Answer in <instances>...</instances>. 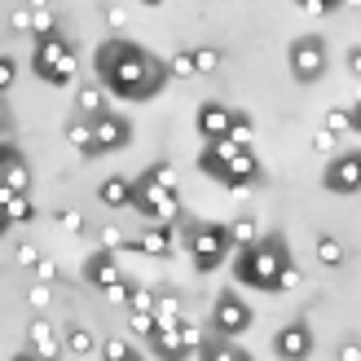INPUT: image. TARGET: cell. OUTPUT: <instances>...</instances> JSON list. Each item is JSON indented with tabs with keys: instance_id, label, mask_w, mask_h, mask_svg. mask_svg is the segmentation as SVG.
<instances>
[{
	"instance_id": "6",
	"label": "cell",
	"mask_w": 361,
	"mask_h": 361,
	"mask_svg": "<svg viewBox=\"0 0 361 361\" xmlns=\"http://www.w3.org/2000/svg\"><path fill=\"white\" fill-rule=\"evenodd\" d=\"M247 326H251V309H247V300H243V295H233V291H221V295H216V304H212V331H216V335L238 339Z\"/></svg>"
},
{
	"instance_id": "11",
	"label": "cell",
	"mask_w": 361,
	"mask_h": 361,
	"mask_svg": "<svg viewBox=\"0 0 361 361\" xmlns=\"http://www.w3.org/2000/svg\"><path fill=\"white\" fill-rule=\"evenodd\" d=\"M0 185L13 190V194H27L31 190V168H27V159L18 154V146L5 137L0 141Z\"/></svg>"
},
{
	"instance_id": "14",
	"label": "cell",
	"mask_w": 361,
	"mask_h": 361,
	"mask_svg": "<svg viewBox=\"0 0 361 361\" xmlns=\"http://www.w3.org/2000/svg\"><path fill=\"white\" fill-rule=\"evenodd\" d=\"M128 247L141 251V256H150V260H168L172 251H176V229L172 225H150L146 233H137Z\"/></svg>"
},
{
	"instance_id": "21",
	"label": "cell",
	"mask_w": 361,
	"mask_h": 361,
	"mask_svg": "<svg viewBox=\"0 0 361 361\" xmlns=\"http://www.w3.org/2000/svg\"><path fill=\"white\" fill-rule=\"evenodd\" d=\"M154 317H159V326H180L185 322V300H180L176 286H164L154 295Z\"/></svg>"
},
{
	"instance_id": "25",
	"label": "cell",
	"mask_w": 361,
	"mask_h": 361,
	"mask_svg": "<svg viewBox=\"0 0 361 361\" xmlns=\"http://www.w3.org/2000/svg\"><path fill=\"white\" fill-rule=\"evenodd\" d=\"M313 247H317V264H322V269H339V264L348 260V247L339 243L335 233H317Z\"/></svg>"
},
{
	"instance_id": "12",
	"label": "cell",
	"mask_w": 361,
	"mask_h": 361,
	"mask_svg": "<svg viewBox=\"0 0 361 361\" xmlns=\"http://www.w3.org/2000/svg\"><path fill=\"white\" fill-rule=\"evenodd\" d=\"M233 106H225V102H203L198 106V115H194V128H198V137L203 141H216V137H229V128H233Z\"/></svg>"
},
{
	"instance_id": "53",
	"label": "cell",
	"mask_w": 361,
	"mask_h": 361,
	"mask_svg": "<svg viewBox=\"0 0 361 361\" xmlns=\"http://www.w3.org/2000/svg\"><path fill=\"white\" fill-rule=\"evenodd\" d=\"M27 5H31V9H49V5H53V0H27Z\"/></svg>"
},
{
	"instance_id": "41",
	"label": "cell",
	"mask_w": 361,
	"mask_h": 361,
	"mask_svg": "<svg viewBox=\"0 0 361 361\" xmlns=\"http://www.w3.org/2000/svg\"><path fill=\"white\" fill-rule=\"evenodd\" d=\"M13 80H18V62L9 58V53H0V93H9Z\"/></svg>"
},
{
	"instance_id": "44",
	"label": "cell",
	"mask_w": 361,
	"mask_h": 361,
	"mask_svg": "<svg viewBox=\"0 0 361 361\" xmlns=\"http://www.w3.org/2000/svg\"><path fill=\"white\" fill-rule=\"evenodd\" d=\"M58 225H62L66 233H84V229H88V221H84L80 212H58Z\"/></svg>"
},
{
	"instance_id": "18",
	"label": "cell",
	"mask_w": 361,
	"mask_h": 361,
	"mask_svg": "<svg viewBox=\"0 0 361 361\" xmlns=\"http://www.w3.org/2000/svg\"><path fill=\"white\" fill-rule=\"evenodd\" d=\"M97 198H102L111 212L133 207V198H137V176H106L102 185H97Z\"/></svg>"
},
{
	"instance_id": "55",
	"label": "cell",
	"mask_w": 361,
	"mask_h": 361,
	"mask_svg": "<svg viewBox=\"0 0 361 361\" xmlns=\"http://www.w3.org/2000/svg\"><path fill=\"white\" fill-rule=\"evenodd\" d=\"M141 5H164V0H141Z\"/></svg>"
},
{
	"instance_id": "36",
	"label": "cell",
	"mask_w": 361,
	"mask_h": 361,
	"mask_svg": "<svg viewBox=\"0 0 361 361\" xmlns=\"http://www.w3.org/2000/svg\"><path fill=\"white\" fill-rule=\"evenodd\" d=\"M154 326H159V317H154V313H137V309H128V331H133L137 339H146Z\"/></svg>"
},
{
	"instance_id": "47",
	"label": "cell",
	"mask_w": 361,
	"mask_h": 361,
	"mask_svg": "<svg viewBox=\"0 0 361 361\" xmlns=\"http://www.w3.org/2000/svg\"><path fill=\"white\" fill-rule=\"evenodd\" d=\"M300 282H304V278H300V269H295V260H291V264L278 274V291H291V286H300Z\"/></svg>"
},
{
	"instance_id": "38",
	"label": "cell",
	"mask_w": 361,
	"mask_h": 361,
	"mask_svg": "<svg viewBox=\"0 0 361 361\" xmlns=\"http://www.w3.org/2000/svg\"><path fill=\"white\" fill-rule=\"evenodd\" d=\"M133 278H119L115 286H111V291H106V300H111V304H119V309H128V300H133Z\"/></svg>"
},
{
	"instance_id": "28",
	"label": "cell",
	"mask_w": 361,
	"mask_h": 361,
	"mask_svg": "<svg viewBox=\"0 0 361 361\" xmlns=\"http://www.w3.org/2000/svg\"><path fill=\"white\" fill-rule=\"evenodd\" d=\"M229 238H233V247H251V243L260 238L256 216H238V221H229Z\"/></svg>"
},
{
	"instance_id": "8",
	"label": "cell",
	"mask_w": 361,
	"mask_h": 361,
	"mask_svg": "<svg viewBox=\"0 0 361 361\" xmlns=\"http://www.w3.org/2000/svg\"><path fill=\"white\" fill-rule=\"evenodd\" d=\"M322 185L331 194H361V150L335 154L326 164V172H322Z\"/></svg>"
},
{
	"instance_id": "20",
	"label": "cell",
	"mask_w": 361,
	"mask_h": 361,
	"mask_svg": "<svg viewBox=\"0 0 361 361\" xmlns=\"http://www.w3.org/2000/svg\"><path fill=\"white\" fill-rule=\"evenodd\" d=\"M71 53V44L62 40V35H44V40H35V53H31V71L35 75H44L49 66H58L62 58Z\"/></svg>"
},
{
	"instance_id": "26",
	"label": "cell",
	"mask_w": 361,
	"mask_h": 361,
	"mask_svg": "<svg viewBox=\"0 0 361 361\" xmlns=\"http://www.w3.org/2000/svg\"><path fill=\"white\" fill-rule=\"evenodd\" d=\"M93 348H97L93 331H84V326H66V335H62V357H93Z\"/></svg>"
},
{
	"instance_id": "5",
	"label": "cell",
	"mask_w": 361,
	"mask_h": 361,
	"mask_svg": "<svg viewBox=\"0 0 361 361\" xmlns=\"http://www.w3.org/2000/svg\"><path fill=\"white\" fill-rule=\"evenodd\" d=\"M133 212L146 216L150 225H176L180 221V198L168 185H154V180H137V198H133Z\"/></svg>"
},
{
	"instance_id": "45",
	"label": "cell",
	"mask_w": 361,
	"mask_h": 361,
	"mask_svg": "<svg viewBox=\"0 0 361 361\" xmlns=\"http://www.w3.org/2000/svg\"><path fill=\"white\" fill-rule=\"evenodd\" d=\"M128 243H133V238H128L123 229H115V225H106V229H102V247H111V251H115V247H128Z\"/></svg>"
},
{
	"instance_id": "50",
	"label": "cell",
	"mask_w": 361,
	"mask_h": 361,
	"mask_svg": "<svg viewBox=\"0 0 361 361\" xmlns=\"http://www.w3.org/2000/svg\"><path fill=\"white\" fill-rule=\"evenodd\" d=\"M335 357H339V361H361V344H357V339H344Z\"/></svg>"
},
{
	"instance_id": "40",
	"label": "cell",
	"mask_w": 361,
	"mask_h": 361,
	"mask_svg": "<svg viewBox=\"0 0 361 361\" xmlns=\"http://www.w3.org/2000/svg\"><path fill=\"white\" fill-rule=\"evenodd\" d=\"M35 278H40V282H62V269H58V260H53V256H40V264H35Z\"/></svg>"
},
{
	"instance_id": "24",
	"label": "cell",
	"mask_w": 361,
	"mask_h": 361,
	"mask_svg": "<svg viewBox=\"0 0 361 361\" xmlns=\"http://www.w3.org/2000/svg\"><path fill=\"white\" fill-rule=\"evenodd\" d=\"M168 80H172V75H168V62H164V58H154L150 71H146V80L137 84V97H133V102H150V97H159Z\"/></svg>"
},
{
	"instance_id": "19",
	"label": "cell",
	"mask_w": 361,
	"mask_h": 361,
	"mask_svg": "<svg viewBox=\"0 0 361 361\" xmlns=\"http://www.w3.org/2000/svg\"><path fill=\"white\" fill-rule=\"evenodd\" d=\"M27 344H31L35 357H62L58 331L49 326V317H31V326H27Z\"/></svg>"
},
{
	"instance_id": "13",
	"label": "cell",
	"mask_w": 361,
	"mask_h": 361,
	"mask_svg": "<svg viewBox=\"0 0 361 361\" xmlns=\"http://www.w3.org/2000/svg\"><path fill=\"white\" fill-rule=\"evenodd\" d=\"M119 278H123V274H119V264H115V251H111V247H97L93 256L84 260V282L93 286V291H102V295H106Z\"/></svg>"
},
{
	"instance_id": "34",
	"label": "cell",
	"mask_w": 361,
	"mask_h": 361,
	"mask_svg": "<svg viewBox=\"0 0 361 361\" xmlns=\"http://www.w3.org/2000/svg\"><path fill=\"white\" fill-rule=\"evenodd\" d=\"M229 137L238 141L243 150H251V141H256V123H251V115H243V111L233 115V128H229Z\"/></svg>"
},
{
	"instance_id": "22",
	"label": "cell",
	"mask_w": 361,
	"mask_h": 361,
	"mask_svg": "<svg viewBox=\"0 0 361 361\" xmlns=\"http://www.w3.org/2000/svg\"><path fill=\"white\" fill-rule=\"evenodd\" d=\"M66 146L71 150H80L84 159H97V137H93V119H84V115H75L66 123Z\"/></svg>"
},
{
	"instance_id": "49",
	"label": "cell",
	"mask_w": 361,
	"mask_h": 361,
	"mask_svg": "<svg viewBox=\"0 0 361 361\" xmlns=\"http://www.w3.org/2000/svg\"><path fill=\"white\" fill-rule=\"evenodd\" d=\"M123 23H128V13H123L119 5H106V27H111V31H123Z\"/></svg>"
},
{
	"instance_id": "39",
	"label": "cell",
	"mask_w": 361,
	"mask_h": 361,
	"mask_svg": "<svg viewBox=\"0 0 361 361\" xmlns=\"http://www.w3.org/2000/svg\"><path fill=\"white\" fill-rule=\"evenodd\" d=\"M31 18H35V9H31V5L13 9V13H9V31H18V35H31Z\"/></svg>"
},
{
	"instance_id": "15",
	"label": "cell",
	"mask_w": 361,
	"mask_h": 361,
	"mask_svg": "<svg viewBox=\"0 0 361 361\" xmlns=\"http://www.w3.org/2000/svg\"><path fill=\"white\" fill-rule=\"evenodd\" d=\"M146 348H150L154 357L176 361V357H190V339H185V331H180V326H154V331L146 335Z\"/></svg>"
},
{
	"instance_id": "29",
	"label": "cell",
	"mask_w": 361,
	"mask_h": 361,
	"mask_svg": "<svg viewBox=\"0 0 361 361\" xmlns=\"http://www.w3.org/2000/svg\"><path fill=\"white\" fill-rule=\"evenodd\" d=\"M137 180H154V185H168V190H176V168L168 164V159H159V164H146L137 172Z\"/></svg>"
},
{
	"instance_id": "2",
	"label": "cell",
	"mask_w": 361,
	"mask_h": 361,
	"mask_svg": "<svg viewBox=\"0 0 361 361\" xmlns=\"http://www.w3.org/2000/svg\"><path fill=\"white\" fill-rule=\"evenodd\" d=\"M291 264V247H286L282 233H260L251 247H238V260H233V274L251 291H278V274Z\"/></svg>"
},
{
	"instance_id": "43",
	"label": "cell",
	"mask_w": 361,
	"mask_h": 361,
	"mask_svg": "<svg viewBox=\"0 0 361 361\" xmlns=\"http://www.w3.org/2000/svg\"><path fill=\"white\" fill-rule=\"evenodd\" d=\"M335 146H339V137H335L331 128H317V133H313V150H317V154H331Z\"/></svg>"
},
{
	"instance_id": "42",
	"label": "cell",
	"mask_w": 361,
	"mask_h": 361,
	"mask_svg": "<svg viewBox=\"0 0 361 361\" xmlns=\"http://www.w3.org/2000/svg\"><path fill=\"white\" fill-rule=\"evenodd\" d=\"M13 260L23 264V269H35V264H40V251H35L31 243H18V247H13Z\"/></svg>"
},
{
	"instance_id": "17",
	"label": "cell",
	"mask_w": 361,
	"mask_h": 361,
	"mask_svg": "<svg viewBox=\"0 0 361 361\" xmlns=\"http://www.w3.org/2000/svg\"><path fill=\"white\" fill-rule=\"evenodd\" d=\"M238 150H243V146H238L233 137H216V141H207V146H203V154H198V168H203L212 180H221L225 164H229V159L238 154Z\"/></svg>"
},
{
	"instance_id": "30",
	"label": "cell",
	"mask_w": 361,
	"mask_h": 361,
	"mask_svg": "<svg viewBox=\"0 0 361 361\" xmlns=\"http://www.w3.org/2000/svg\"><path fill=\"white\" fill-rule=\"evenodd\" d=\"M168 75H172V80H190V75H198V71H194V49L172 53V58H168Z\"/></svg>"
},
{
	"instance_id": "7",
	"label": "cell",
	"mask_w": 361,
	"mask_h": 361,
	"mask_svg": "<svg viewBox=\"0 0 361 361\" xmlns=\"http://www.w3.org/2000/svg\"><path fill=\"white\" fill-rule=\"evenodd\" d=\"M264 180V168H260V159H256V150H238L225 164V172H221V185L229 190V194H247V190H256Z\"/></svg>"
},
{
	"instance_id": "54",
	"label": "cell",
	"mask_w": 361,
	"mask_h": 361,
	"mask_svg": "<svg viewBox=\"0 0 361 361\" xmlns=\"http://www.w3.org/2000/svg\"><path fill=\"white\" fill-rule=\"evenodd\" d=\"M344 5H353V9H361V0H344Z\"/></svg>"
},
{
	"instance_id": "3",
	"label": "cell",
	"mask_w": 361,
	"mask_h": 361,
	"mask_svg": "<svg viewBox=\"0 0 361 361\" xmlns=\"http://www.w3.org/2000/svg\"><path fill=\"white\" fill-rule=\"evenodd\" d=\"M180 225V221H176ZM185 229V251H190V260L198 274H212V269H221L229 260V251H233V238H229V225H212V221H190V225H180Z\"/></svg>"
},
{
	"instance_id": "16",
	"label": "cell",
	"mask_w": 361,
	"mask_h": 361,
	"mask_svg": "<svg viewBox=\"0 0 361 361\" xmlns=\"http://www.w3.org/2000/svg\"><path fill=\"white\" fill-rule=\"evenodd\" d=\"M35 221V203H31V194H13L0 185V229H9V225H31Z\"/></svg>"
},
{
	"instance_id": "32",
	"label": "cell",
	"mask_w": 361,
	"mask_h": 361,
	"mask_svg": "<svg viewBox=\"0 0 361 361\" xmlns=\"http://www.w3.org/2000/svg\"><path fill=\"white\" fill-rule=\"evenodd\" d=\"M31 35H35V40H44V35H58V13H53V5H49V9H35V18H31Z\"/></svg>"
},
{
	"instance_id": "35",
	"label": "cell",
	"mask_w": 361,
	"mask_h": 361,
	"mask_svg": "<svg viewBox=\"0 0 361 361\" xmlns=\"http://www.w3.org/2000/svg\"><path fill=\"white\" fill-rule=\"evenodd\" d=\"M102 357H106V361H133V357H141V353L128 344V339H106V344H102Z\"/></svg>"
},
{
	"instance_id": "46",
	"label": "cell",
	"mask_w": 361,
	"mask_h": 361,
	"mask_svg": "<svg viewBox=\"0 0 361 361\" xmlns=\"http://www.w3.org/2000/svg\"><path fill=\"white\" fill-rule=\"evenodd\" d=\"M49 295H53V291H49V282H35L31 291H27V300H31V309H49Z\"/></svg>"
},
{
	"instance_id": "57",
	"label": "cell",
	"mask_w": 361,
	"mask_h": 361,
	"mask_svg": "<svg viewBox=\"0 0 361 361\" xmlns=\"http://www.w3.org/2000/svg\"><path fill=\"white\" fill-rule=\"evenodd\" d=\"M295 5H300V9H304V0H295Z\"/></svg>"
},
{
	"instance_id": "23",
	"label": "cell",
	"mask_w": 361,
	"mask_h": 361,
	"mask_svg": "<svg viewBox=\"0 0 361 361\" xmlns=\"http://www.w3.org/2000/svg\"><path fill=\"white\" fill-rule=\"evenodd\" d=\"M75 106H80V115H84V119L106 115V111H111V102H106V84H80Z\"/></svg>"
},
{
	"instance_id": "52",
	"label": "cell",
	"mask_w": 361,
	"mask_h": 361,
	"mask_svg": "<svg viewBox=\"0 0 361 361\" xmlns=\"http://www.w3.org/2000/svg\"><path fill=\"white\" fill-rule=\"evenodd\" d=\"M353 128L361 133V102H357V111H353Z\"/></svg>"
},
{
	"instance_id": "1",
	"label": "cell",
	"mask_w": 361,
	"mask_h": 361,
	"mask_svg": "<svg viewBox=\"0 0 361 361\" xmlns=\"http://www.w3.org/2000/svg\"><path fill=\"white\" fill-rule=\"evenodd\" d=\"M150 62H154V53L133 44L128 35H111V40L97 49L93 71H97V84H106V93L133 102L137 97V84L146 80V71H150Z\"/></svg>"
},
{
	"instance_id": "9",
	"label": "cell",
	"mask_w": 361,
	"mask_h": 361,
	"mask_svg": "<svg viewBox=\"0 0 361 361\" xmlns=\"http://www.w3.org/2000/svg\"><path fill=\"white\" fill-rule=\"evenodd\" d=\"M93 137H97V154H115L123 146H133V123L115 111H106L93 119Z\"/></svg>"
},
{
	"instance_id": "48",
	"label": "cell",
	"mask_w": 361,
	"mask_h": 361,
	"mask_svg": "<svg viewBox=\"0 0 361 361\" xmlns=\"http://www.w3.org/2000/svg\"><path fill=\"white\" fill-rule=\"evenodd\" d=\"M304 9L309 13H335V9H344V0H304Z\"/></svg>"
},
{
	"instance_id": "33",
	"label": "cell",
	"mask_w": 361,
	"mask_h": 361,
	"mask_svg": "<svg viewBox=\"0 0 361 361\" xmlns=\"http://www.w3.org/2000/svg\"><path fill=\"white\" fill-rule=\"evenodd\" d=\"M322 128H331L335 137L357 133V128H353V111H344V106H331V111H326V123H322Z\"/></svg>"
},
{
	"instance_id": "37",
	"label": "cell",
	"mask_w": 361,
	"mask_h": 361,
	"mask_svg": "<svg viewBox=\"0 0 361 361\" xmlns=\"http://www.w3.org/2000/svg\"><path fill=\"white\" fill-rule=\"evenodd\" d=\"M154 295H159V291H150L146 282H137V286H133V300H128V309H137V313H154Z\"/></svg>"
},
{
	"instance_id": "10",
	"label": "cell",
	"mask_w": 361,
	"mask_h": 361,
	"mask_svg": "<svg viewBox=\"0 0 361 361\" xmlns=\"http://www.w3.org/2000/svg\"><path fill=\"white\" fill-rule=\"evenodd\" d=\"M274 353L282 361H304L313 353V331H309V322L295 317V322H286V326L274 335Z\"/></svg>"
},
{
	"instance_id": "56",
	"label": "cell",
	"mask_w": 361,
	"mask_h": 361,
	"mask_svg": "<svg viewBox=\"0 0 361 361\" xmlns=\"http://www.w3.org/2000/svg\"><path fill=\"white\" fill-rule=\"evenodd\" d=\"M357 102H361V80H357Z\"/></svg>"
},
{
	"instance_id": "51",
	"label": "cell",
	"mask_w": 361,
	"mask_h": 361,
	"mask_svg": "<svg viewBox=\"0 0 361 361\" xmlns=\"http://www.w3.org/2000/svg\"><path fill=\"white\" fill-rule=\"evenodd\" d=\"M348 71H353V75H357V80H361V44H357V49H353V53H348Z\"/></svg>"
},
{
	"instance_id": "27",
	"label": "cell",
	"mask_w": 361,
	"mask_h": 361,
	"mask_svg": "<svg viewBox=\"0 0 361 361\" xmlns=\"http://www.w3.org/2000/svg\"><path fill=\"white\" fill-rule=\"evenodd\" d=\"M75 71H80V58H75V49L66 53V58L58 62V66H49L44 75H40V84H53V88H66L71 80H75Z\"/></svg>"
},
{
	"instance_id": "31",
	"label": "cell",
	"mask_w": 361,
	"mask_h": 361,
	"mask_svg": "<svg viewBox=\"0 0 361 361\" xmlns=\"http://www.w3.org/2000/svg\"><path fill=\"white\" fill-rule=\"evenodd\" d=\"M194 71H198V75H212V71H221V49L198 44V49H194Z\"/></svg>"
},
{
	"instance_id": "4",
	"label": "cell",
	"mask_w": 361,
	"mask_h": 361,
	"mask_svg": "<svg viewBox=\"0 0 361 361\" xmlns=\"http://www.w3.org/2000/svg\"><path fill=\"white\" fill-rule=\"evenodd\" d=\"M286 66H291V80L317 84L331 71V53L317 35H300V40H291V49H286Z\"/></svg>"
}]
</instances>
